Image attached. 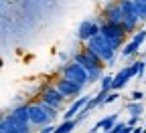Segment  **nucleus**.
<instances>
[{"label":"nucleus","mask_w":146,"mask_h":133,"mask_svg":"<svg viewBox=\"0 0 146 133\" xmlns=\"http://www.w3.org/2000/svg\"><path fill=\"white\" fill-rule=\"evenodd\" d=\"M39 101H43L45 105H49V107L55 109V111H61L65 97L57 91V87H55V85H47V87L41 91V95H39Z\"/></svg>","instance_id":"39448f33"},{"label":"nucleus","mask_w":146,"mask_h":133,"mask_svg":"<svg viewBox=\"0 0 146 133\" xmlns=\"http://www.w3.org/2000/svg\"><path fill=\"white\" fill-rule=\"evenodd\" d=\"M112 85H114V77H112V75H106V77L102 79V91L110 93V91H112Z\"/></svg>","instance_id":"f3484780"},{"label":"nucleus","mask_w":146,"mask_h":133,"mask_svg":"<svg viewBox=\"0 0 146 133\" xmlns=\"http://www.w3.org/2000/svg\"><path fill=\"white\" fill-rule=\"evenodd\" d=\"M104 22L114 24V26H122V22H124V12H122L120 2H110V4L104 8Z\"/></svg>","instance_id":"6e6552de"},{"label":"nucleus","mask_w":146,"mask_h":133,"mask_svg":"<svg viewBox=\"0 0 146 133\" xmlns=\"http://www.w3.org/2000/svg\"><path fill=\"white\" fill-rule=\"evenodd\" d=\"M100 123H102V129H104V133H110V131H112V129L118 125V115H110V117L102 119Z\"/></svg>","instance_id":"4468645a"},{"label":"nucleus","mask_w":146,"mask_h":133,"mask_svg":"<svg viewBox=\"0 0 146 133\" xmlns=\"http://www.w3.org/2000/svg\"><path fill=\"white\" fill-rule=\"evenodd\" d=\"M134 14L138 20H146V0H134Z\"/></svg>","instance_id":"ddd939ff"},{"label":"nucleus","mask_w":146,"mask_h":133,"mask_svg":"<svg viewBox=\"0 0 146 133\" xmlns=\"http://www.w3.org/2000/svg\"><path fill=\"white\" fill-rule=\"evenodd\" d=\"M120 6H122V12H124V22H122V26H124V30H126V34H128V32L136 30V26H138L140 20H138V16L134 14V0H122Z\"/></svg>","instance_id":"423d86ee"},{"label":"nucleus","mask_w":146,"mask_h":133,"mask_svg":"<svg viewBox=\"0 0 146 133\" xmlns=\"http://www.w3.org/2000/svg\"><path fill=\"white\" fill-rule=\"evenodd\" d=\"M142 97H144V95H142V91H134V93L130 95V99H132L134 103H140V101H142Z\"/></svg>","instance_id":"a211bd4d"},{"label":"nucleus","mask_w":146,"mask_h":133,"mask_svg":"<svg viewBox=\"0 0 146 133\" xmlns=\"http://www.w3.org/2000/svg\"><path fill=\"white\" fill-rule=\"evenodd\" d=\"M144 133H146V129H144Z\"/></svg>","instance_id":"4be33fe9"},{"label":"nucleus","mask_w":146,"mask_h":133,"mask_svg":"<svg viewBox=\"0 0 146 133\" xmlns=\"http://www.w3.org/2000/svg\"><path fill=\"white\" fill-rule=\"evenodd\" d=\"M126 109H128V113H130L132 117H140V115H142V105H140V103L130 101V103L126 105Z\"/></svg>","instance_id":"2eb2a0df"},{"label":"nucleus","mask_w":146,"mask_h":133,"mask_svg":"<svg viewBox=\"0 0 146 133\" xmlns=\"http://www.w3.org/2000/svg\"><path fill=\"white\" fill-rule=\"evenodd\" d=\"M100 34L110 43V47H112V48L118 52V50L122 48L126 30H124V26H114V24H108V22L102 20V30H100Z\"/></svg>","instance_id":"20e7f679"},{"label":"nucleus","mask_w":146,"mask_h":133,"mask_svg":"<svg viewBox=\"0 0 146 133\" xmlns=\"http://www.w3.org/2000/svg\"><path fill=\"white\" fill-rule=\"evenodd\" d=\"M0 133H21V131H18V125L12 121L10 115H4V117H2V123H0Z\"/></svg>","instance_id":"f8f14e48"},{"label":"nucleus","mask_w":146,"mask_h":133,"mask_svg":"<svg viewBox=\"0 0 146 133\" xmlns=\"http://www.w3.org/2000/svg\"><path fill=\"white\" fill-rule=\"evenodd\" d=\"M126 125H128V127H132V129L138 127V117H130V119L126 121Z\"/></svg>","instance_id":"aec40b11"},{"label":"nucleus","mask_w":146,"mask_h":133,"mask_svg":"<svg viewBox=\"0 0 146 133\" xmlns=\"http://www.w3.org/2000/svg\"><path fill=\"white\" fill-rule=\"evenodd\" d=\"M75 125H77V121H63V123L57 127V131H55V133H71L73 129H75Z\"/></svg>","instance_id":"dca6fc26"},{"label":"nucleus","mask_w":146,"mask_h":133,"mask_svg":"<svg viewBox=\"0 0 146 133\" xmlns=\"http://www.w3.org/2000/svg\"><path fill=\"white\" fill-rule=\"evenodd\" d=\"M29 115H31V125L47 127V125H53V121L57 119V111L45 105L43 101H36L29 105Z\"/></svg>","instance_id":"f257e3e1"},{"label":"nucleus","mask_w":146,"mask_h":133,"mask_svg":"<svg viewBox=\"0 0 146 133\" xmlns=\"http://www.w3.org/2000/svg\"><path fill=\"white\" fill-rule=\"evenodd\" d=\"M85 48L94 52L104 65H106V63H114V59H116V50L110 47V43L104 39L102 34H98L96 39H91V41L85 45Z\"/></svg>","instance_id":"f03ea898"},{"label":"nucleus","mask_w":146,"mask_h":133,"mask_svg":"<svg viewBox=\"0 0 146 133\" xmlns=\"http://www.w3.org/2000/svg\"><path fill=\"white\" fill-rule=\"evenodd\" d=\"M110 133H112V131H110Z\"/></svg>","instance_id":"5701e85b"},{"label":"nucleus","mask_w":146,"mask_h":133,"mask_svg":"<svg viewBox=\"0 0 146 133\" xmlns=\"http://www.w3.org/2000/svg\"><path fill=\"white\" fill-rule=\"evenodd\" d=\"M138 67H140V61L134 63V65H128L126 69H122V71L116 75V77H114V85H112V89L118 91V89H122L130 79H134L136 75H138Z\"/></svg>","instance_id":"1a4fd4ad"},{"label":"nucleus","mask_w":146,"mask_h":133,"mask_svg":"<svg viewBox=\"0 0 146 133\" xmlns=\"http://www.w3.org/2000/svg\"><path fill=\"white\" fill-rule=\"evenodd\" d=\"M118 97H120V95H118V93L114 91V93H110L108 97H106V101H104V103H106V105H110V103H114V101H116Z\"/></svg>","instance_id":"6ab92c4d"},{"label":"nucleus","mask_w":146,"mask_h":133,"mask_svg":"<svg viewBox=\"0 0 146 133\" xmlns=\"http://www.w3.org/2000/svg\"><path fill=\"white\" fill-rule=\"evenodd\" d=\"M144 43H146V30L136 32V34H134V39H132L130 43H128V45L122 48V56H132V54H136Z\"/></svg>","instance_id":"9b49d317"},{"label":"nucleus","mask_w":146,"mask_h":133,"mask_svg":"<svg viewBox=\"0 0 146 133\" xmlns=\"http://www.w3.org/2000/svg\"><path fill=\"white\" fill-rule=\"evenodd\" d=\"M100 30H102V22L87 18V20H83V22L79 24V28H77V39L87 45L91 39H96V36L100 34Z\"/></svg>","instance_id":"0eeeda50"},{"label":"nucleus","mask_w":146,"mask_h":133,"mask_svg":"<svg viewBox=\"0 0 146 133\" xmlns=\"http://www.w3.org/2000/svg\"><path fill=\"white\" fill-rule=\"evenodd\" d=\"M144 69H146V63H144V61H140V67H138V75H136L138 79H142V75H144Z\"/></svg>","instance_id":"412c9836"},{"label":"nucleus","mask_w":146,"mask_h":133,"mask_svg":"<svg viewBox=\"0 0 146 133\" xmlns=\"http://www.w3.org/2000/svg\"><path fill=\"white\" fill-rule=\"evenodd\" d=\"M55 87H57V91L63 95L65 99H71V97H77V99H79V95H81V91H83V87L71 83V81H67V79H63V77L55 81Z\"/></svg>","instance_id":"9d476101"},{"label":"nucleus","mask_w":146,"mask_h":133,"mask_svg":"<svg viewBox=\"0 0 146 133\" xmlns=\"http://www.w3.org/2000/svg\"><path fill=\"white\" fill-rule=\"evenodd\" d=\"M61 77L67 79V81H71V83H75V85H79V87L89 85V75H87V71H85L81 65L73 63V61H69L67 65L61 67Z\"/></svg>","instance_id":"7ed1b4c3"}]
</instances>
